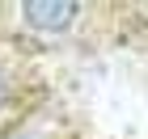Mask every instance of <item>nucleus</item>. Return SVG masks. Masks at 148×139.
<instances>
[{
    "label": "nucleus",
    "instance_id": "obj_2",
    "mask_svg": "<svg viewBox=\"0 0 148 139\" xmlns=\"http://www.w3.org/2000/svg\"><path fill=\"white\" fill-rule=\"evenodd\" d=\"M25 93H21V68H13V51L0 42V139L9 135V127L25 114Z\"/></svg>",
    "mask_w": 148,
    "mask_h": 139
},
{
    "label": "nucleus",
    "instance_id": "obj_3",
    "mask_svg": "<svg viewBox=\"0 0 148 139\" xmlns=\"http://www.w3.org/2000/svg\"><path fill=\"white\" fill-rule=\"evenodd\" d=\"M4 139H64V127H59L55 114H47L42 105H30V110L9 127Z\"/></svg>",
    "mask_w": 148,
    "mask_h": 139
},
{
    "label": "nucleus",
    "instance_id": "obj_1",
    "mask_svg": "<svg viewBox=\"0 0 148 139\" xmlns=\"http://www.w3.org/2000/svg\"><path fill=\"white\" fill-rule=\"evenodd\" d=\"M17 17H21V25L30 30V34H68L72 30V21L80 17V9L76 4H68V0H34V4H21L17 9Z\"/></svg>",
    "mask_w": 148,
    "mask_h": 139
}]
</instances>
